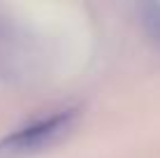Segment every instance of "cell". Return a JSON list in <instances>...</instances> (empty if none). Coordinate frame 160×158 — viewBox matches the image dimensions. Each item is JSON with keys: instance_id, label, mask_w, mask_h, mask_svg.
Wrapping results in <instances>:
<instances>
[{"instance_id": "cell-1", "label": "cell", "mask_w": 160, "mask_h": 158, "mask_svg": "<svg viewBox=\"0 0 160 158\" xmlns=\"http://www.w3.org/2000/svg\"><path fill=\"white\" fill-rule=\"evenodd\" d=\"M79 123V112L65 110L51 116H44L40 121H32L28 126L9 133L5 140H0V158H30L37 154L58 146L60 142L74 133Z\"/></svg>"}, {"instance_id": "cell-2", "label": "cell", "mask_w": 160, "mask_h": 158, "mask_svg": "<svg viewBox=\"0 0 160 158\" xmlns=\"http://www.w3.org/2000/svg\"><path fill=\"white\" fill-rule=\"evenodd\" d=\"M144 23L151 40H156L160 44V5H146L144 7Z\"/></svg>"}]
</instances>
